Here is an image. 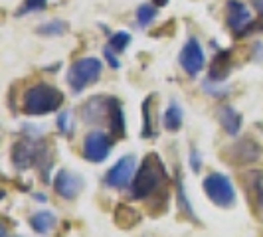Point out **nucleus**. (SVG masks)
Returning <instances> with one entry per match:
<instances>
[{"label": "nucleus", "instance_id": "obj_1", "mask_svg": "<svg viewBox=\"0 0 263 237\" xmlns=\"http://www.w3.org/2000/svg\"><path fill=\"white\" fill-rule=\"evenodd\" d=\"M166 184H168V174L162 160L157 152H148L135 172V178L131 182V198L141 202L148 200L157 196L160 188H166Z\"/></svg>", "mask_w": 263, "mask_h": 237}, {"label": "nucleus", "instance_id": "obj_2", "mask_svg": "<svg viewBox=\"0 0 263 237\" xmlns=\"http://www.w3.org/2000/svg\"><path fill=\"white\" fill-rule=\"evenodd\" d=\"M64 101H66V95L58 87L48 85V83H38L24 91L22 111L30 117H42V115H50L53 111H58L64 105Z\"/></svg>", "mask_w": 263, "mask_h": 237}, {"label": "nucleus", "instance_id": "obj_3", "mask_svg": "<svg viewBox=\"0 0 263 237\" xmlns=\"http://www.w3.org/2000/svg\"><path fill=\"white\" fill-rule=\"evenodd\" d=\"M103 73V64L99 57H83L73 62L67 69V85L73 93L83 91L87 85L95 83Z\"/></svg>", "mask_w": 263, "mask_h": 237}, {"label": "nucleus", "instance_id": "obj_4", "mask_svg": "<svg viewBox=\"0 0 263 237\" xmlns=\"http://www.w3.org/2000/svg\"><path fill=\"white\" fill-rule=\"evenodd\" d=\"M204 192L214 206L218 208H232L236 206V188L232 180L222 172H212L204 178Z\"/></svg>", "mask_w": 263, "mask_h": 237}, {"label": "nucleus", "instance_id": "obj_5", "mask_svg": "<svg viewBox=\"0 0 263 237\" xmlns=\"http://www.w3.org/2000/svg\"><path fill=\"white\" fill-rule=\"evenodd\" d=\"M220 156L232 166H251L261 158V146L253 139H237L236 143L226 146Z\"/></svg>", "mask_w": 263, "mask_h": 237}, {"label": "nucleus", "instance_id": "obj_6", "mask_svg": "<svg viewBox=\"0 0 263 237\" xmlns=\"http://www.w3.org/2000/svg\"><path fill=\"white\" fill-rule=\"evenodd\" d=\"M111 139L109 134L103 131H91L85 139H83V158L87 162H93V164H99L107 160L109 152H111Z\"/></svg>", "mask_w": 263, "mask_h": 237}, {"label": "nucleus", "instance_id": "obj_7", "mask_svg": "<svg viewBox=\"0 0 263 237\" xmlns=\"http://www.w3.org/2000/svg\"><path fill=\"white\" fill-rule=\"evenodd\" d=\"M42 143V141H40ZM40 143L38 141H32V139H20L12 145V164L16 170L24 172L32 166H36L38 162V154H40Z\"/></svg>", "mask_w": 263, "mask_h": 237}, {"label": "nucleus", "instance_id": "obj_8", "mask_svg": "<svg viewBox=\"0 0 263 237\" xmlns=\"http://www.w3.org/2000/svg\"><path fill=\"white\" fill-rule=\"evenodd\" d=\"M178 64L184 69L188 75H198L202 69H204V64H206V55H204V50L200 46V42L196 38H190L182 46V50L178 53Z\"/></svg>", "mask_w": 263, "mask_h": 237}, {"label": "nucleus", "instance_id": "obj_9", "mask_svg": "<svg viewBox=\"0 0 263 237\" xmlns=\"http://www.w3.org/2000/svg\"><path fill=\"white\" fill-rule=\"evenodd\" d=\"M135 172H137V160H135V156L133 154L121 156L107 170L105 184L111 186V188H125L135 178Z\"/></svg>", "mask_w": 263, "mask_h": 237}, {"label": "nucleus", "instance_id": "obj_10", "mask_svg": "<svg viewBox=\"0 0 263 237\" xmlns=\"http://www.w3.org/2000/svg\"><path fill=\"white\" fill-rule=\"evenodd\" d=\"M53 190L64 200H76L83 190V178L76 172L62 168L53 178Z\"/></svg>", "mask_w": 263, "mask_h": 237}, {"label": "nucleus", "instance_id": "obj_11", "mask_svg": "<svg viewBox=\"0 0 263 237\" xmlns=\"http://www.w3.org/2000/svg\"><path fill=\"white\" fill-rule=\"evenodd\" d=\"M109 107H111V97L107 95H95L91 99H87L81 107V118L85 123H101L109 117Z\"/></svg>", "mask_w": 263, "mask_h": 237}, {"label": "nucleus", "instance_id": "obj_12", "mask_svg": "<svg viewBox=\"0 0 263 237\" xmlns=\"http://www.w3.org/2000/svg\"><path fill=\"white\" fill-rule=\"evenodd\" d=\"M243 188L246 194L250 198L251 208L263 215V172L259 170H250L243 176Z\"/></svg>", "mask_w": 263, "mask_h": 237}, {"label": "nucleus", "instance_id": "obj_13", "mask_svg": "<svg viewBox=\"0 0 263 237\" xmlns=\"http://www.w3.org/2000/svg\"><path fill=\"white\" fill-rule=\"evenodd\" d=\"M251 22L250 8L241 0H228L226 4V24L234 32H241Z\"/></svg>", "mask_w": 263, "mask_h": 237}, {"label": "nucleus", "instance_id": "obj_14", "mask_svg": "<svg viewBox=\"0 0 263 237\" xmlns=\"http://www.w3.org/2000/svg\"><path fill=\"white\" fill-rule=\"evenodd\" d=\"M174 200H176V206H178V210H180V213L184 215L186 220H190V222H194V224H200L196 211H194L192 204H190V200H188V196H186L184 182H182V174H180V170H176V180H174Z\"/></svg>", "mask_w": 263, "mask_h": 237}, {"label": "nucleus", "instance_id": "obj_15", "mask_svg": "<svg viewBox=\"0 0 263 237\" xmlns=\"http://www.w3.org/2000/svg\"><path fill=\"white\" fill-rule=\"evenodd\" d=\"M107 123H109L111 134L115 139H125V134H127V121H125V113H123V107H121V101H119L117 97H111V107H109Z\"/></svg>", "mask_w": 263, "mask_h": 237}, {"label": "nucleus", "instance_id": "obj_16", "mask_svg": "<svg viewBox=\"0 0 263 237\" xmlns=\"http://www.w3.org/2000/svg\"><path fill=\"white\" fill-rule=\"evenodd\" d=\"M113 222L119 229H133L143 222V215L141 211H137L133 206H127V204H119L115 208V213H113Z\"/></svg>", "mask_w": 263, "mask_h": 237}, {"label": "nucleus", "instance_id": "obj_17", "mask_svg": "<svg viewBox=\"0 0 263 237\" xmlns=\"http://www.w3.org/2000/svg\"><path fill=\"white\" fill-rule=\"evenodd\" d=\"M218 117H220L222 129H224L230 136H237V134H239V131H241V121H243L239 111H236L232 105H224V107H220Z\"/></svg>", "mask_w": 263, "mask_h": 237}, {"label": "nucleus", "instance_id": "obj_18", "mask_svg": "<svg viewBox=\"0 0 263 237\" xmlns=\"http://www.w3.org/2000/svg\"><path fill=\"white\" fill-rule=\"evenodd\" d=\"M182 121H184V111L178 105V101H171V105L166 107L164 115H162V125L168 132H176L182 129Z\"/></svg>", "mask_w": 263, "mask_h": 237}, {"label": "nucleus", "instance_id": "obj_19", "mask_svg": "<svg viewBox=\"0 0 263 237\" xmlns=\"http://www.w3.org/2000/svg\"><path fill=\"white\" fill-rule=\"evenodd\" d=\"M230 67H232L230 53L228 52L218 53V55L214 57V62H212L208 79H212V81H224V79L228 77V73H230Z\"/></svg>", "mask_w": 263, "mask_h": 237}, {"label": "nucleus", "instance_id": "obj_20", "mask_svg": "<svg viewBox=\"0 0 263 237\" xmlns=\"http://www.w3.org/2000/svg\"><path fill=\"white\" fill-rule=\"evenodd\" d=\"M58 224V218L53 215L52 211H38V213H34L32 218H30V225H32V229L36 231V233H48V231H52L53 227Z\"/></svg>", "mask_w": 263, "mask_h": 237}, {"label": "nucleus", "instance_id": "obj_21", "mask_svg": "<svg viewBox=\"0 0 263 237\" xmlns=\"http://www.w3.org/2000/svg\"><path fill=\"white\" fill-rule=\"evenodd\" d=\"M67 32V22L64 20H50V22H44L36 28V34L44 36V38H58V36H64Z\"/></svg>", "mask_w": 263, "mask_h": 237}, {"label": "nucleus", "instance_id": "obj_22", "mask_svg": "<svg viewBox=\"0 0 263 237\" xmlns=\"http://www.w3.org/2000/svg\"><path fill=\"white\" fill-rule=\"evenodd\" d=\"M155 95H148L143 105H141V113H143V127H141V136L143 139H155L157 136V131L153 127V121H151V103H153Z\"/></svg>", "mask_w": 263, "mask_h": 237}, {"label": "nucleus", "instance_id": "obj_23", "mask_svg": "<svg viewBox=\"0 0 263 237\" xmlns=\"http://www.w3.org/2000/svg\"><path fill=\"white\" fill-rule=\"evenodd\" d=\"M157 14H158L157 6H153V4H141V6L137 8V24L141 28L153 24L155 18H157Z\"/></svg>", "mask_w": 263, "mask_h": 237}, {"label": "nucleus", "instance_id": "obj_24", "mask_svg": "<svg viewBox=\"0 0 263 237\" xmlns=\"http://www.w3.org/2000/svg\"><path fill=\"white\" fill-rule=\"evenodd\" d=\"M129 44H131V34L129 32H115L111 40H109V46L113 48V52H125L127 48H129Z\"/></svg>", "mask_w": 263, "mask_h": 237}, {"label": "nucleus", "instance_id": "obj_25", "mask_svg": "<svg viewBox=\"0 0 263 237\" xmlns=\"http://www.w3.org/2000/svg\"><path fill=\"white\" fill-rule=\"evenodd\" d=\"M46 4H48V0H24L20 4V8L16 10V16H28L32 12H40L46 8Z\"/></svg>", "mask_w": 263, "mask_h": 237}, {"label": "nucleus", "instance_id": "obj_26", "mask_svg": "<svg viewBox=\"0 0 263 237\" xmlns=\"http://www.w3.org/2000/svg\"><path fill=\"white\" fill-rule=\"evenodd\" d=\"M58 129H60V132H64L66 136L71 134L73 125H71V113H69V111H64V113L58 115Z\"/></svg>", "mask_w": 263, "mask_h": 237}, {"label": "nucleus", "instance_id": "obj_27", "mask_svg": "<svg viewBox=\"0 0 263 237\" xmlns=\"http://www.w3.org/2000/svg\"><path fill=\"white\" fill-rule=\"evenodd\" d=\"M202 87H204V91L214 95V97H222V95L228 93V89H218V87H222V81H212V79H208V81L202 83Z\"/></svg>", "mask_w": 263, "mask_h": 237}, {"label": "nucleus", "instance_id": "obj_28", "mask_svg": "<svg viewBox=\"0 0 263 237\" xmlns=\"http://www.w3.org/2000/svg\"><path fill=\"white\" fill-rule=\"evenodd\" d=\"M190 168L194 172H200V168H202V158H200V154H198V150H190Z\"/></svg>", "mask_w": 263, "mask_h": 237}, {"label": "nucleus", "instance_id": "obj_29", "mask_svg": "<svg viewBox=\"0 0 263 237\" xmlns=\"http://www.w3.org/2000/svg\"><path fill=\"white\" fill-rule=\"evenodd\" d=\"M103 53H105V57H107V62H109V66L113 67V69H119V60L115 57V53H113V48L111 46H107L105 50H103Z\"/></svg>", "mask_w": 263, "mask_h": 237}, {"label": "nucleus", "instance_id": "obj_30", "mask_svg": "<svg viewBox=\"0 0 263 237\" xmlns=\"http://www.w3.org/2000/svg\"><path fill=\"white\" fill-rule=\"evenodd\" d=\"M251 4H253V8L263 16V0H251Z\"/></svg>", "mask_w": 263, "mask_h": 237}, {"label": "nucleus", "instance_id": "obj_31", "mask_svg": "<svg viewBox=\"0 0 263 237\" xmlns=\"http://www.w3.org/2000/svg\"><path fill=\"white\" fill-rule=\"evenodd\" d=\"M155 4L160 8V6H166V4H168V0H155Z\"/></svg>", "mask_w": 263, "mask_h": 237}]
</instances>
